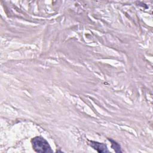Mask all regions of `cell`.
<instances>
[{
  "mask_svg": "<svg viewBox=\"0 0 153 153\" xmlns=\"http://www.w3.org/2000/svg\"><path fill=\"white\" fill-rule=\"evenodd\" d=\"M33 149L36 152L51 153L53 150L48 142L41 136H36L31 140Z\"/></svg>",
  "mask_w": 153,
  "mask_h": 153,
  "instance_id": "obj_1",
  "label": "cell"
},
{
  "mask_svg": "<svg viewBox=\"0 0 153 153\" xmlns=\"http://www.w3.org/2000/svg\"><path fill=\"white\" fill-rule=\"evenodd\" d=\"M88 145L92 147L94 149L96 150L98 152L100 153H105V152H109V150L108 149L107 146L103 143H99L95 141H90L88 140Z\"/></svg>",
  "mask_w": 153,
  "mask_h": 153,
  "instance_id": "obj_2",
  "label": "cell"
},
{
  "mask_svg": "<svg viewBox=\"0 0 153 153\" xmlns=\"http://www.w3.org/2000/svg\"><path fill=\"white\" fill-rule=\"evenodd\" d=\"M108 139L111 142L112 148H113L116 152H122V151L121 150L120 145L117 142H115V140H114L111 139Z\"/></svg>",
  "mask_w": 153,
  "mask_h": 153,
  "instance_id": "obj_3",
  "label": "cell"
}]
</instances>
